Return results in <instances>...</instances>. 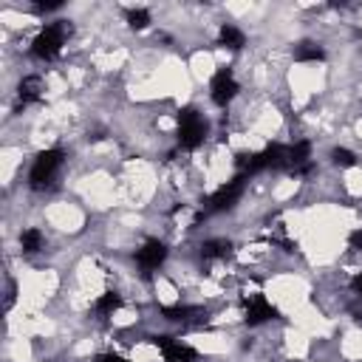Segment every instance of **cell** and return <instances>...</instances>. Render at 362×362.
<instances>
[{
    "label": "cell",
    "instance_id": "obj_16",
    "mask_svg": "<svg viewBox=\"0 0 362 362\" xmlns=\"http://www.w3.org/2000/svg\"><path fill=\"white\" fill-rule=\"evenodd\" d=\"M127 23H130V28L141 31L150 25V11L147 8H127Z\"/></svg>",
    "mask_w": 362,
    "mask_h": 362
},
{
    "label": "cell",
    "instance_id": "obj_2",
    "mask_svg": "<svg viewBox=\"0 0 362 362\" xmlns=\"http://www.w3.org/2000/svg\"><path fill=\"white\" fill-rule=\"evenodd\" d=\"M175 122H178V147L181 150H195V147L204 144L206 122L195 107H181L175 113Z\"/></svg>",
    "mask_w": 362,
    "mask_h": 362
},
{
    "label": "cell",
    "instance_id": "obj_19",
    "mask_svg": "<svg viewBox=\"0 0 362 362\" xmlns=\"http://www.w3.org/2000/svg\"><path fill=\"white\" fill-rule=\"evenodd\" d=\"M351 288H354L356 297H362V272H356V274L351 277Z\"/></svg>",
    "mask_w": 362,
    "mask_h": 362
},
{
    "label": "cell",
    "instance_id": "obj_15",
    "mask_svg": "<svg viewBox=\"0 0 362 362\" xmlns=\"http://www.w3.org/2000/svg\"><path fill=\"white\" fill-rule=\"evenodd\" d=\"M331 161L337 167H356V153L348 150V147H334L331 150Z\"/></svg>",
    "mask_w": 362,
    "mask_h": 362
},
{
    "label": "cell",
    "instance_id": "obj_12",
    "mask_svg": "<svg viewBox=\"0 0 362 362\" xmlns=\"http://www.w3.org/2000/svg\"><path fill=\"white\" fill-rule=\"evenodd\" d=\"M42 246H45V235L37 226H28V229L20 232V249H23V255H37Z\"/></svg>",
    "mask_w": 362,
    "mask_h": 362
},
{
    "label": "cell",
    "instance_id": "obj_13",
    "mask_svg": "<svg viewBox=\"0 0 362 362\" xmlns=\"http://www.w3.org/2000/svg\"><path fill=\"white\" fill-rule=\"evenodd\" d=\"M122 294L119 291H105V294H99L96 297V303H93V308L99 311V314H113V311H119L122 308Z\"/></svg>",
    "mask_w": 362,
    "mask_h": 362
},
{
    "label": "cell",
    "instance_id": "obj_6",
    "mask_svg": "<svg viewBox=\"0 0 362 362\" xmlns=\"http://www.w3.org/2000/svg\"><path fill=\"white\" fill-rule=\"evenodd\" d=\"M164 260H167V246H164V240H158V238H150V240L141 243V249H136V263H139V269H141L144 274H147V272H156Z\"/></svg>",
    "mask_w": 362,
    "mask_h": 362
},
{
    "label": "cell",
    "instance_id": "obj_5",
    "mask_svg": "<svg viewBox=\"0 0 362 362\" xmlns=\"http://www.w3.org/2000/svg\"><path fill=\"white\" fill-rule=\"evenodd\" d=\"M238 90H240V85H238L232 68H221V71L212 76V82H209V99H212L218 107H226V105L238 96Z\"/></svg>",
    "mask_w": 362,
    "mask_h": 362
},
{
    "label": "cell",
    "instance_id": "obj_1",
    "mask_svg": "<svg viewBox=\"0 0 362 362\" xmlns=\"http://www.w3.org/2000/svg\"><path fill=\"white\" fill-rule=\"evenodd\" d=\"M65 37H68V23H65V20L48 23V25L34 37V42H31V54H34L37 59L51 62V59L59 57V51H62V45H65Z\"/></svg>",
    "mask_w": 362,
    "mask_h": 362
},
{
    "label": "cell",
    "instance_id": "obj_4",
    "mask_svg": "<svg viewBox=\"0 0 362 362\" xmlns=\"http://www.w3.org/2000/svg\"><path fill=\"white\" fill-rule=\"evenodd\" d=\"M243 189H246V175H238V178H232V181H226V184H221L206 201H204V215H212V212H226V209H232L238 201H240V195H243Z\"/></svg>",
    "mask_w": 362,
    "mask_h": 362
},
{
    "label": "cell",
    "instance_id": "obj_17",
    "mask_svg": "<svg viewBox=\"0 0 362 362\" xmlns=\"http://www.w3.org/2000/svg\"><path fill=\"white\" fill-rule=\"evenodd\" d=\"M93 362H127L122 354H113V351H105V354H99Z\"/></svg>",
    "mask_w": 362,
    "mask_h": 362
},
{
    "label": "cell",
    "instance_id": "obj_9",
    "mask_svg": "<svg viewBox=\"0 0 362 362\" xmlns=\"http://www.w3.org/2000/svg\"><path fill=\"white\" fill-rule=\"evenodd\" d=\"M42 90H45V85H42V76H37V74H28L17 82V99H20L23 107L31 105V102H40Z\"/></svg>",
    "mask_w": 362,
    "mask_h": 362
},
{
    "label": "cell",
    "instance_id": "obj_10",
    "mask_svg": "<svg viewBox=\"0 0 362 362\" xmlns=\"http://www.w3.org/2000/svg\"><path fill=\"white\" fill-rule=\"evenodd\" d=\"M198 252H201L204 260H226V257L232 255V243L223 240V238H209V240L201 243Z\"/></svg>",
    "mask_w": 362,
    "mask_h": 362
},
{
    "label": "cell",
    "instance_id": "obj_11",
    "mask_svg": "<svg viewBox=\"0 0 362 362\" xmlns=\"http://www.w3.org/2000/svg\"><path fill=\"white\" fill-rule=\"evenodd\" d=\"M218 45H226V48H232V51H240V48L246 45V34H243L238 25L223 23L221 31H218Z\"/></svg>",
    "mask_w": 362,
    "mask_h": 362
},
{
    "label": "cell",
    "instance_id": "obj_14",
    "mask_svg": "<svg viewBox=\"0 0 362 362\" xmlns=\"http://www.w3.org/2000/svg\"><path fill=\"white\" fill-rule=\"evenodd\" d=\"M322 57H325V51L317 42H300L297 51H294V59L297 62H320Z\"/></svg>",
    "mask_w": 362,
    "mask_h": 362
},
{
    "label": "cell",
    "instance_id": "obj_7",
    "mask_svg": "<svg viewBox=\"0 0 362 362\" xmlns=\"http://www.w3.org/2000/svg\"><path fill=\"white\" fill-rule=\"evenodd\" d=\"M274 317H277V308L266 297L252 294V297L243 300V320H246V325H263V322H269Z\"/></svg>",
    "mask_w": 362,
    "mask_h": 362
},
{
    "label": "cell",
    "instance_id": "obj_18",
    "mask_svg": "<svg viewBox=\"0 0 362 362\" xmlns=\"http://www.w3.org/2000/svg\"><path fill=\"white\" fill-rule=\"evenodd\" d=\"M348 240H351V246H354L356 252H362V226H356V229L351 232V238H348Z\"/></svg>",
    "mask_w": 362,
    "mask_h": 362
},
{
    "label": "cell",
    "instance_id": "obj_8",
    "mask_svg": "<svg viewBox=\"0 0 362 362\" xmlns=\"http://www.w3.org/2000/svg\"><path fill=\"white\" fill-rule=\"evenodd\" d=\"M156 345L164 356V362H195V351L189 345H184L181 339H173V337H156Z\"/></svg>",
    "mask_w": 362,
    "mask_h": 362
},
{
    "label": "cell",
    "instance_id": "obj_3",
    "mask_svg": "<svg viewBox=\"0 0 362 362\" xmlns=\"http://www.w3.org/2000/svg\"><path fill=\"white\" fill-rule=\"evenodd\" d=\"M62 161H65V150H62V147H48V150H42V153L34 158L31 170H28V187H31V189H45V187L54 181V175H57V170L62 167Z\"/></svg>",
    "mask_w": 362,
    "mask_h": 362
}]
</instances>
